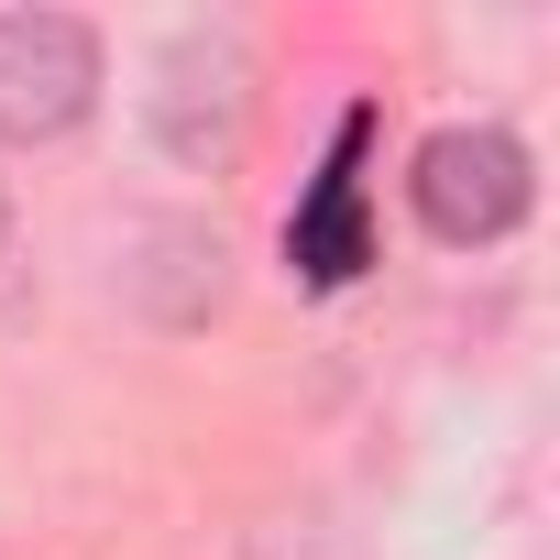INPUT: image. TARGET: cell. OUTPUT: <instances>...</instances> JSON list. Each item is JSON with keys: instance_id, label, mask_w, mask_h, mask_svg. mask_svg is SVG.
<instances>
[{"instance_id": "cell-3", "label": "cell", "mask_w": 560, "mask_h": 560, "mask_svg": "<svg viewBox=\"0 0 560 560\" xmlns=\"http://www.w3.org/2000/svg\"><path fill=\"white\" fill-rule=\"evenodd\" d=\"M363 154H374V110H341V132H330V165H319V187L298 198V220H287V264L308 275V287H352V275L374 264V198H363Z\"/></svg>"}, {"instance_id": "cell-2", "label": "cell", "mask_w": 560, "mask_h": 560, "mask_svg": "<svg viewBox=\"0 0 560 560\" xmlns=\"http://www.w3.org/2000/svg\"><path fill=\"white\" fill-rule=\"evenodd\" d=\"M407 187H418V220H429L440 242H505V231L527 220V154H516V132H494V121L429 132Z\"/></svg>"}, {"instance_id": "cell-1", "label": "cell", "mask_w": 560, "mask_h": 560, "mask_svg": "<svg viewBox=\"0 0 560 560\" xmlns=\"http://www.w3.org/2000/svg\"><path fill=\"white\" fill-rule=\"evenodd\" d=\"M100 100V34L78 12H0V143H56Z\"/></svg>"}, {"instance_id": "cell-4", "label": "cell", "mask_w": 560, "mask_h": 560, "mask_svg": "<svg viewBox=\"0 0 560 560\" xmlns=\"http://www.w3.org/2000/svg\"><path fill=\"white\" fill-rule=\"evenodd\" d=\"M0 231H12V209H0Z\"/></svg>"}]
</instances>
